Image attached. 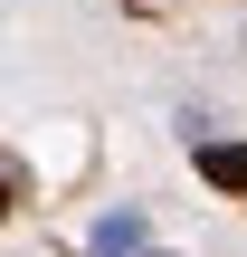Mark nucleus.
I'll return each mask as SVG.
<instances>
[{"mask_svg": "<svg viewBox=\"0 0 247 257\" xmlns=\"http://www.w3.org/2000/svg\"><path fill=\"white\" fill-rule=\"evenodd\" d=\"M200 181L228 191V200H247V143H200Z\"/></svg>", "mask_w": 247, "mask_h": 257, "instance_id": "obj_1", "label": "nucleus"}, {"mask_svg": "<svg viewBox=\"0 0 247 257\" xmlns=\"http://www.w3.org/2000/svg\"><path fill=\"white\" fill-rule=\"evenodd\" d=\"M0 219H10V181H0Z\"/></svg>", "mask_w": 247, "mask_h": 257, "instance_id": "obj_2", "label": "nucleus"}]
</instances>
